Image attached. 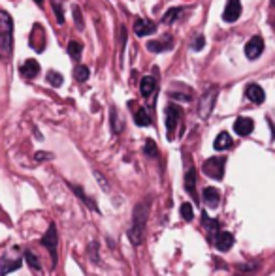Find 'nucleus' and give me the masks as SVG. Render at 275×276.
<instances>
[{
  "instance_id": "nucleus-29",
  "label": "nucleus",
  "mask_w": 275,
  "mask_h": 276,
  "mask_svg": "<svg viewBox=\"0 0 275 276\" xmlns=\"http://www.w3.org/2000/svg\"><path fill=\"white\" fill-rule=\"evenodd\" d=\"M25 259L29 261V265L34 270H40V261H38V257L34 254H32V252H27V254H25Z\"/></svg>"
},
{
  "instance_id": "nucleus-4",
  "label": "nucleus",
  "mask_w": 275,
  "mask_h": 276,
  "mask_svg": "<svg viewBox=\"0 0 275 276\" xmlns=\"http://www.w3.org/2000/svg\"><path fill=\"white\" fill-rule=\"evenodd\" d=\"M203 173L208 177L221 180L223 175H225V158H210L203 163Z\"/></svg>"
},
{
  "instance_id": "nucleus-18",
  "label": "nucleus",
  "mask_w": 275,
  "mask_h": 276,
  "mask_svg": "<svg viewBox=\"0 0 275 276\" xmlns=\"http://www.w3.org/2000/svg\"><path fill=\"white\" fill-rule=\"evenodd\" d=\"M185 188H187L188 196H196V171L190 167V169L187 171V175H185Z\"/></svg>"
},
{
  "instance_id": "nucleus-23",
  "label": "nucleus",
  "mask_w": 275,
  "mask_h": 276,
  "mask_svg": "<svg viewBox=\"0 0 275 276\" xmlns=\"http://www.w3.org/2000/svg\"><path fill=\"white\" fill-rule=\"evenodd\" d=\"M89 75H91V70H89L87 66L80 64V66L76 68V79H78L80 83H85V81L89 79Z\"/></svg>"
},
{
  "instance_id": "nucleus-15",
  "label": "nucleus",
  "mask_w": 275,
  "mask_h": 276,
  "mask_svg": "<svg viewBox=\"0 0 275 276\" xmlns=\"http://www.w3.org/2000/svg\"><path fill=\"white\" fill-rule=\"evenodd\" d=\"M21 73L25 75V77H29V79H32V77H36L38 73H40V64L36 62V60H27V62L23 64L21 66Z\"/></svg>"
},
{
  "instance_id": "nucleus-22",
  "label": "nucleus",
  "mask_w": 275,
  "mask_h": 276,
  "mask_svg": "<svg viewBox=\"0 0 275 276\" xmlns=\"http://www.w3.org/2000/svg\"><path fill=\"white\" fill-rule=\"evenodd\" d=\"M19 267H21V259H15V261H10V263L4 261L2 263V267H0V274L6 276L10 270H17Z\"/></svg>"
},
{
  "instance_id": "nucleus-12",
  "label": "nucleus",
  "mask_w": 275,
  "mask_h": 276,
  "mask_svg": "<svg viewBox=\"0 0 275 276\" xmlns=\"http://www.w3.org/2000/svg\"><path fill=\"white\" fill-rule=\"evenodd\" d=\"M234 130L238 135H249L254 130V122L247 117H239L238 121L234 122Z\"/></svg>"
},
{
  "instance_id": "nucleus-32",
  "label": "nucleus",
  "mask_w": 275,
  "mask_h": 276,
  "mask_svg": "<svg viewBox=\"0 0 275 276\" xmlns=\"http://www.w3.org/2000/svg\"><path fill=\"white\" fill-rule=\"evenodd\" d=\"M203 43H205L203 36H198V38H196V42H194V45H192V49H194V51H202L203 49Z\"/></svg>"
},
{
  "instance_id": "nucleus-8",
  "label": "nucleus",
  "mask_w": 275,
  "mask_h": 276,
  "mask_svg": "<svg viewBox=\"0 0 275 276\" xmlns=\"http://www.w3.org/2000/svg\"><path fill=\"white\" fill-rule=\"evenodd\" d=\"M239 15H241V2L239 0H228L225 12H223V19L226 23H234L239 19Z\"/></svg>"
},
{
  "instance_id": "nucleus-28",
  "label": "nucleus",
  "mask_w": 275,
  "mask_h": 276,
  "mask_svg": "<svg viewBox=\"0 0 275 276\" xmlns=\"http://www.w3.org/2000/svg\"><path fill=\"white\" fill-rule=\"evenodd\" d=\"M181 216L185 220H192V218H194V213H192V205H190V203H183V205H181Z\"/></svg>"
},
{
  "instance_id": "nucleus-21",
  "label": "nucleus",
  "mask_w": 275,
  "mask_h": 276,
  "mask_svg": "<svg viewBox=\"0 0 275 276\" xmlns=\"http://www.w3.org/2000/svg\"><path fill=\"white\" fill-rule=\"evenodd\" d=\"M179 15H181V8H170L166 14H164V23H166V25H172V23L177 21Z\"/></svg>"
},
{
  "instance_id": "nucleus-19",
  "label": "nucleus",
  "mask_w": 275,
  "mask_h": 276,
  "mask_svg": "<svg viewBox=\"0 0 275 276\" xmlns=\"http://www.w3.org/2000/svg\"><path fill=\"white\" fill-rule=\"evenodd\" d=\"M172 45H174V42H172V40H168L166 43H164V42H149V43H147V49L151 51V53H162V51L172 49Z\"/></svg>"
},
{
  "instance_id": "nucleus-3",
  "label": "nucleus",
  "mask_w": 275,
  "mask_h": 276,
  "mask_svg": "<svg viewBox=\"0 0 275 276\" xmlns=\"http://www.w3.org/2000/svg\"><path fill=\"white\" fill-rule=\"evenodd\" d=\"M42 244H44L51 254V261L53 265H57V250H58V235H57V227L55 224H49L47 227V233L42 237Z\"/></svg>"
},
{
  "instance_id": "nucleus-9",
  "label": "nucleus",
  "mask_w": 275,
  "mask_h": 276,
  "mask_svg": "<svg viewBox=\"0 0 275 276\" xmlns=\"http://www.w3.org/2000/svg\"><path fill=\"white\" fill-rule=\"evenodd\" d=\"M134 32H136L140 38L155 34V32H157V23L149 21V19H142V17H140V19L134 21Z\"/></svg>"
},
{
  "instance_id": "nucleus-11",
  "label": "nucleus",
  "mask_w": 275,
  "mask_h": 276,
  "mask_svg": "<svg viewBox=\"0 0 275 276\" xmlns=\"http://www.w3.org/2000/svg\"><path fill=\"white\" fill-rule=\"evenodd\" d=\"M157 90V79L153 77V75H145L142 77V83H140V92H142V96L144 98H149L153 96Z\"/></svg>"
},
{
  "instance_id": "nucleus-30",
  "label": "nucleus",
  "mask_w": 275,
  "mask_h": 276,
  "mask_svg": "<svg viewBox=\"0 0 275 276\" xmlns=\"http://www.w3.org/2000/svg\"><path fill=\"white\" fill-rule=\"evenodd\" d=\"M145 154H149V156H157V145H155V141H145Z\"/></svg>"
},
{
  "instance_id": "nucleus-33",
  "label": "nucleus",
  "mask_w": 275,
  "mask_h": 276,
  "mask_svg": "<svg viewBox=\"0 0 275 276\" xmlns=\"http://www.w3.org/2000/svg\"><path fill=\"white\" fill-rule=\"evenodd\" d=\"M36 158H38V160H40V158H51V154H42V152H38Z\"/></svg>"
},
{
  "instance_id": "nucleus-26",
  "label": "nucleus",
  "mask_w": 275,
  "mask_h": 276,
  "mask_svg": "<svg viewBox=\"0 0 275 276\" xmlns=\"http://www.w3.org/2000/svg\"><path fill=\"white\" fill-rule=\"evenodd\" d=\"M53 10H55V17H57L58 25H64V14H62V6L58 0H53Z\"/></svg>"
},
{
  "instance_id": "nucleus-5",
  "label": "nucleus",
  "mask_w": 275,
  "mask_h": 276,
  "mask_svg": "<svg viewBox=\"0 0 275 276\" xmlns=\"http://www.w3.org/2000/svg\"><path fill=\"white\" fill-rule=\"evenodd\" d=\"M164 119H166V130H168V137L172 139L174 137V132L177 124H179V119H181V109L174 104H170L166 107V113H164Z\"/></svg>"
},
{
  "instance_id": "nucleus-31",
  "label": "nucleus",
  "mask_w": 275,
  "mask_h": 276,
  "mask_svg": "<svg viewBox=\"0 0 275 276\" xmlns=\"http://www.w3.org/2000/svg\"><path fill=\"white\" fill-rule=\"evenodd\" d=\"M74 17H76V25H78V29H83V17H81V10L80 6H74Z\"/></svg>"
},
{
  "instance_id": "nucleus-16",
  "label": "nucleus",
  "mask_w": 275,
  "mask_h": 276,
  "mask_svg": "<svg viewBox=\"0 0 275 276\" xmlns=\"http://www.w3.org/2000/svg\"><path fill=\"white\" fill-rule=\"evenodd\" d=\"M213 147H215V150H226L232 147V137L226 132H221V134L217 135V139H215V143H213Z\"/></svg>"
},
{
  "instance_id": "nucleus-17",
  "label": "nucleus",
  "mask_w": 275,
  "mask_h": 276,
  "mask_svg": "<svg viewBox=\"0 0 275 276\" xmlns=\"http://www.w3.org/2000/svg\"><path fill=\"white\" fill-rule=\"evenodd\" d=\"M134 122L138 126H149L151 124V117H149L145 107H138V111L134 113Z\"/></svg>"
},
{
  "instance_id": "nucleus-6",
  "label": "nucleus",
  "mask_w": 275,
  "mask_h": 276,
  "mask_svg": "<svg viewBox=\"0 0 275 276\" xmlns=\"http://www.w3.org/2000/svg\"><path fill=\"white\" fill-rule=\"evenodd\" d=\"M215 98H217V90H215V88L208 90L202 96V100H200V109H198V113H200L202 119H208V117H210L211 109H213V104H215Z\"/></svg>"
},
{
  "instance_id": "nucleus-20",
  "label": "nucleus",
  "mask_w": 275,
  "mask_h": 276,
  "mask_svg": "<svg viewBox=\"0 0 275 276\" xmlns=\"http://www.w3.org/2000/svg\"><path fill=\"white\" fill-rule=\"evenodd\" d=\"M81 51H83V47H81L80 42L72 40V42L68 43V55H70L74 60H80V58H81Z\"/></svg>"
},
{
  "instance_id": "nucleus-27",
  "label": "nucleus",
  "mask_w": 275,
  "mask_h": 276,
  "mask_svg": "<svg viewBox=\"0 0 275 276\" xmlns=\"http://www.w3.org/2000/svg\"><path fill=\"white\" fill-rule=\"evenodd\" d=\"M47 81H49L53 86H60L62 85V75L57 73V71H49V73H47Z\"/></svg>"
},
{
  "instance_id": "nucleus-10",
  "label": "nucleus",
  "mask_w": 275,
  "mask_h": 276,
  "mask_svg": "<svg viewBox=\"0 0 275 276\" xmlns=\"http://www.w3.org/2000/svg\"><path fill=\"white\" fill-rule=\"evenodd\" d=\"M234 244V237L228 231H217L215 233V246L221 250V252H228Z\"/></svg>"
},
{
  "instance_id": "nucleus-24",
  "label": "nucleus",
  "mask_w": 275,
  "mask_h": 276,
  "mask_svg": "<svg viewBox=\"0 0 275 276\" xmlns=\"http://www.w3.org/2000/svg\"><path fill=\"white\" fill-rule=\"evenodd\" d=\"M70 188H72V190L76 192V194H78V196H80V198L83 199V201H85L87 205H91V207H93V209H94V211H96V203H94V201H93V199H91V198H87V196H85V192L81 190L80 186H76V184H70Z\"/></svg>"
},
{
  "instance_id": "nucleus-1",
  "label": "nucleus",
  "mask_w": 275,
  "mask_h": 276,
  "mask_svg": "<svg viewBox=\"0 0 275 276\" xmlns=\"http://www.w3.org/2000/svg\"><path fill=\"white\" fill-rule=\"evenodd\" d=\"M149 218V205L147 203H138L132 214V227L128 231V239L134 246H140L145 239V226Z\"/></svg>"
},
{
  "instance_id": "nucleus-7",
  "label": "nucleus",
  "mask_w": 275,
  "mask_h": 276,
  "mask_svg": "<svg viewBox=\"0 0 275 276\" xmlns=\"http://www.w3.org/2000/svg\"><path fill=\"white\" fill-rule=\"evenodd\" d=\"M262 51H264V40H262L260 36H253V38H251V40L247 42V45H245V55H247V58L254 60V58L260 57Z\"/></svg>"
},
{
  "instance_id": "nucleus-25",
  "label": "nucleus",
  "mask_w": 275,
  "mask_h": 276,
  "mask_svg": "<svg viewBox=\"0 0 275 276\" xmlns=\"http://www.w3.org/2000/svg\"><path fill=\"white\" fill-rule=\"evenodd\" d=\"M109 115H111V130H113V134H119V132H121V119L117 117L115 107H111Z\"/></svg>"
},
{
  "instance_id": "nucleus-13",
  "label": "nucleus",
  "mask_w": 275,
  "mask_h": 276,
  "mask_svg": "<svg viewBox=\"0 0 275 276\" xmlns=\"http://www.w3.org/2000/svg\"><path fill=\"white\" fill-rule=\"evenodd\" d=\"M202 198H203V203L208 207H211V209H215V207L219 205V201H221V194H219L217 188H205L202 194Z\"/></svg>"
},
{
  "instance_id": "nucleus-2",
  "label": "nucleus",
  "mask_w": 275,
  "mask_h": 276,
  "mask_svg": "<svg viewBox=\"0 0 275 276\" xmlns=\"http://www.w3.org/2000/svg\"><path fill=\"white\" fill-rule=\"evenodd\" d=\"M12 34H14V23L12 17L0 10V55L8 57L12 51Z\"/></svg>"
},
{
  "instance_id": "nucleus-34",
  "label": "nucleus",
  "mask_w": 275,
  "mask_h": 276,
  "mask_svg": "<svg viewBox=\"0 0 275 276\" xmlns=\"http://www.w3.org/2000/svg\"><path fill=\"white\" fill-rule=\"evenodd\" d=\"M34 2H36L38 6H44V2H45V0H34Z\"/></svg>"
},
{
  "instance_id": "nucleus-14",
  "label": "nucleus",
  "mask_w": 275,
  "mask_h": 276,
  "mask_svg": "<svg viewBox=\"0 0 275 276\" xmlns=\"http://www.w3.org/2000/svg\"><path fill=\"white\" fill-rule=\"evenodd\" d=\"M245 92H247V98L251 100V102H254V104H262V102L266 100V94L262 90V86L258 85H249Z\"/></svg>"
}]
</instances>
